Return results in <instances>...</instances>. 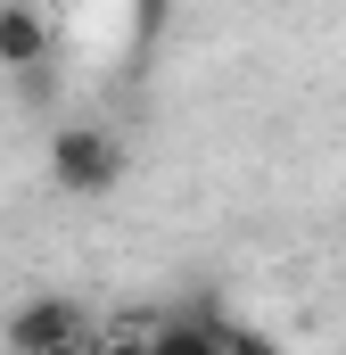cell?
I'll return each instance as SVG.
<instances>
[{
	"mask_svg": "<svg viewBox=\"0 0 346 355\" xmlns=\"http://www.w3.org/2000/svg\"><path fill=\"white\" fill-rule=\"evenodd\" d=\"M50 182L66 198H107L124 182V141L107 124H58L50 132Z\"/></svg>",
	"mask_w": 346,
	"mask_h": 355,
	"instance_id": "1",
	"label": "cell"
},
{
	"mask_svg": "<svg viewBox=\"0 0 346 355\" xmlns=\"http://www.w3.org/2000/svg\"><path fill=\"white\" fill-rule=\"evenodd\" d=\"M132 17H140V33H157V17H165V0H132Z\"/></svg>",
	"mask_w": 346,
	"mask_h": 355,
	"instance_id": "4",
	"label": "cell"
},
{
	"mask_svg": "<svg viewBox=\"0 0 346 355\" xmlns=\"http://www.w3.org/2000/svg\"><path fill=\"white\" fill-rule=\"evenodd\" d=\"M0 339L17 355H66L91 339V314L75 297H25V306H8V322H0Z\"/></svg>",
	"mask_w": 346,
	"mask_h": 355,
	"instance_id": "2",
	"label": "cell"
},
{
	"mask_svg": "<svg viewBox=\"0 0 346 355\" xmlns=\"http://www.w3.org/2000/svg\"><path fill=\"white\" fill-rule=\"evenodd\" d=\"M50 50H58L50 8H42V0H0V67H8V75H25V67H42Z\"/></svg>",
	"mask_w": 346,
	"mask_h": 355,
	"instance_id": "3",
	"label": "cell"
}]
</instances>
